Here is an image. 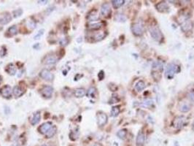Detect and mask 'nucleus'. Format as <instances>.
<instances>
[{"label": "nucleus", "instance_id": "obj_17", "mask_svg": "<svg viewBox=\"0 0 194 146\" xmlns=\"http://www.w3.org/2000/svg\"><path fill=\"white\" fill-rule=\"evenodd\" d=\"M40 121V112H36L32 115V116L30 118V122L31 125H36L38 124Z\"/></svg>", "mask_w": 194, "mask_h": 146}, {"label": "nucleus", "instance_id": "obj_7", "mask_svg": "<svg viewBox=\"0 0 194 146\" xmlns=\"http://www.w3.org/2000/svg\"><path fill=\"white\" fill-rule=\"evenodd\" d=\"M40 76L42 79L45 80L46 81H52L54 78V75H53L48 69H42V70L40 72Z\"/></svg>", "mask_w": 194, "mask_h": 146}, {"label": "nucleus", "instance_id": "obj_33", "mask_svg": "<svg viewBox=\"0 0 194 146\" xmlns=\"http://www.w3.org/2000/svg\"><path fill=\"white\" fill-rule=\"evenodd\" d=\"M153 104V102L152 100H150V99H145V100L142 101L140 105H142V106L147 108V107H150Z\"/></svg>", "mask_w": 194, "mask_h": 146}, {"label": "nucleus", "instance_id": "obj_22", "mask_svg": "<svg viewBox=\"0 0 194 146\" xmlns=\"http://www.w3.org/2000/svg\"><path fill=\"white\" fill-rule=\"evenodd\" d=\"M145 87H146L145 83H144V81H142V80H139V81L136 83V85H135V89L139 92L143 91L144 89H145Z\"/></svg>", "mask_w": 194, "mask_h": 146}, {"label": "nucleus", "instance_id": "obj_19", "mask_svg": "<svg viewBox=\"0 0 194 146\" xmlns=\"http://www.w3.org/2000/svg\"><path fill=\"white\" fill-rule=\"evenodd\" d=\"M13 92V94L15 95L16 97H20V96H21L24 94L25 89H24L22 87H21V86H15Z\"/></svg>", "mask_w": 194, "mask_h": 146}, {"label": "nucleus", "instance_id": "obj_12", "mask_svg": "<svg viewBox=\"0 0 194 146\" xmlns=\"http://www.w3.org/2000/svg\"><path fill=\"white\" fill-rule=\"evenodd\" d=\"M12 18L9 13H4L0 15V24L2 25L8 24L11 21Z\"/></svg>", "mask_w": 194, "mask_h": 146}, {"label": "nucleus", "instance_id": "obj_3", "mask_svg": "<svg viewBox=\"0 0 194 146\" xmlns=\"http://www.w3.org/2000/svg\"><path fill=\"white\" fill-rule=\"evenodd\" d=\"M131 31L135 36H142L144 33V27L140 23H134L131 25Z\"/></svg>", "mask_w": 194, "mask_h": 146}, {"label": "nucleus", "instance_id": "obj_31", "mask_svg": "<svg viewBox=\"0 0 194 146\" xmlns=\"http://www.w3.org/2000/svg\"><path fill=\"white\" fill-rule=\"evenodd\" d=\"M126 134H127V131H126V129H121L117 133L118 137L120 139H121V140H124L126 138Z\"/></svg>", "mask_w": 194, "mask_h": 146}, {"label": "nucleus", "instance_id": "obj_38", "mask_svg": "<svg viewBox=\"0 0 194 146\" xmlns=\"http://www.w3.org/2000/svg\"><path fill=\"white\" fill-rule=\"evenodd\" d=\"M28 25L30 28L34 29L36 27V24L34 21H29L28 22Z\"/></svg>", "mask_w": 194, "mask_h": 146}, {"label": "nucleus", "instance_id": "obj_36", "mask_svg": "<svg viewBox=\"0 0 194 146\" xmlns=\"http://www.w3.org/2000/svg\"><path fill=\"white\" fill-rule=\"evenodd\" d=\"M43 33H44V30H43V29L39 31V32L37 33V34H36L35 37H34V39H35V40H38V39H40V37L42 36Z\"/></svg>", "mask_w": 194, "mask_h": 146}, {"label": "nucleus", "instance_id": "obj_27", "mask_svg": "<svg viewBox=\"0 0 194 146\" xmlns=\"http://www.w3.org/2000/svg\"><path fill=\"white\" fill-rule=\"evenodd\" d=\"M105 37V34H104V31H100V32L96 33L94 36H93V38L94 39L95 41H100V40H102L103 38H104Z\"/></svg>", "mask_w": 194, "mask_h": 146}, {"label": "nucleus", "instance_id": "obj_4", "mask_svg": "<svg viewBox=\"0 0 194 146\" xmlns=\"http://www.w3.org/2000/svg\"><path fill=\"white\" fill-rule=\"evenodd\" d=\"M54 89L50 86H45L40 91L42 96L46 99H50L52 96Z\"/></svg>", "mask_w": 194, "mask_h": 146}, {"label": "nucleus", "instance_id": "obj_8", "mask_svg": "<svg viewBox=\"0 0 194 146\" xmlns=\"http://www.w3.org/2000/svg\"><path fill=\"white\" fill-rule=\"evenodd\" d=\"M96 118H97V123L99 126H102L105 125L107 122V115H106L104 112H99L97 113L96 115Z\"/></svg>", "mask_w": 194, "mask_h": 146}, {"label": "nucleus", "instance_id": "obj_26", "mask_svg": "<svg viewBox=\"0 0 194 146\" xmlns=\"http://www.w3.org/2000/svg\"><path fill=\"white\" fill-rule=\"evenodd\" d=\"M124 3V0H113V1H112V4H113V6L115 9L120 8Z\"/></svg>", "mask_w": 194, "mask_h": 146}, {"label": "nucleus", "instance_id": "obj_6", "mask_svg": "<svg viewBox=\"0 0 194 146\" xmlns=\"http://www.w3.org/2000/svg\"><path fill=\"white\" fill-rule=\"evenodd\" d=\"M180 27L182 31L188 32V31H190L192 29L193 27V24L190 19H187L180 23Z\"/></svg>", "mask_w": 194, "mask_h": 146}, {"label": "nucleus", "instance_id": "obj_29", "mask_svg": "<svg viewBox=\"0 0 194 146\" xmlns=\"http://www.w3.org/2000/svg\"><path fill=\"white\" fill-rule=\"evenodd\" d=\"M115 20L119 22H125L126 21V17L122 13H117L115 16Z\"/></svg>", "mask_w": 194, "mask_h": 146}, {"label": "nucleus", "instance_id": "obj_16", "mask_svg": "<svg viewBox=\"0 0 194 146\" xmlns=\"http://www.w3.org/2000/svg\"><path fill=\"white\" fill-rule=\"evenodd\" d=\"M145 142V135L143 132L140 131L136 137V143L137 146H143Z\"/></svg>", "mask_w": 194, "mask_h": 146}, {"label": "nucleus", "instance_id": "obj_15", "mask_svg": "<svg viewBox=\"0 0 194 146\" xmlns=\"http://www.w3.org/2000/svg\"><path fill=\"white\" fill-rule=\"evenodd\" d=\"M191 105L186 102H180L178 105V108H179V111L182 112H186L191 110Z\"/></svg>", "mask_w": 194, "mask_h": 146}, {"label": "nucleus", "instance_id": "obj_20", "mask_svg": "<svg viewBox=\"0 0 194 146\" xmlns=\"http://www.w3.org/2000/svg\"><path fill=\"white\" fill-rule=\"evenodd\" d=\"M153 69L154 71H156L155 72H160L163 70V64L161 63L159 61H155L154 63L153 64Z\"/></svg>", "mask_w": 194, "mask_h": 146}, {"label": "nucleus", "instance_id": "obj_39", "mask_svg": "<svg viewBox=\"0 0 194 146\" xmlns=\"http://www.w3.org/2000/svg\"><path fill=\"white\" fill-rule=\"evenodd\" d=\"M99 80H103V78H104V73L103 71H101V72L99 73Z\"/></svg>", "mask_w": 194, "mask_h": 146}, {"label": "nucleus", "instance_id": "obj_40", "mask_svg": "<svg viewBox=\"0 0 194 146\" xmlns=\"http://www.w3.org/2000/svg\"><path fill=\"white\" fill-rule=\"evenodd\" d=\"M192 128H193V130H194V121H193V124H192Z\"/></svg>", "mask_w": 194, "mask_h": 146}, {"label": "nucleus", "instance_id": "obj_35", "mask_svg": "<svg viewBox=\"0 0 194 146\" xmlns=\"http://www.w3.org/2000/svg\"><path fill=\"white\" fill-rule=\"evenodd\" d=\"M22 13H23L22 10H21V9H19V10H17L14 11V12H13V14H14V17H15V18H16V17H18V16H20V15H21V14H22Z\"/></svg>", "mask_w": 194, "mask_h": 146}, {"label": "nucleus", "instance_id": "obj_24", "mask_svg": "<svg viewBox=\"0 0 194 146\" xmlns=\"http://www.w3.org/2000/svg\"><path fill=\"white\" fill-rule=\"evenodd\" d=\"M86 94V90L83 88H79V89H77L74 92V95H75L76 97L77 98H80L83 97V96H85Z\"/></svg>", "mask_w": 194, "mask_h": 146}, {"label": "nucleus", "instance_id": "obj_13", "mask_svg": "<svg viewBox=\"0 0 194 146\" xmlns=\"http://www.w3.org/2000/svg\"><path fill=\"white\" fill-rule=\"evenodd\" d=\"M111 13V9L108 3H104L102 5L101 8V14L104 17H108Z\"/></svg>", "mask_w": 194, "mask_h": 146}, {"label": "nucleus", "instance_id": "obj_18", "mask_svg": "<svg viewBox=\"0 0 194 146\" xmlns=\"http://www.w3.org/2000/svg\"><path fill=\"white\" fill-rule=\"evenodd\" d=\"M87 18L89 21H97L99 19V15L97 13V11L95 10L90 11L88 13V15Z\"/></svg>", "mask_w": 194, "mask_h": 146}, {"label": "nucleus", "instance_id": "obj_1", "mask_svg": "<svg viewBox=\"0 0 194 146\" xmlns=\"http://www.w3.org/2000/svg\"><path fill=\"white\" fill-rule=\"evenodd\" d=\"M149 31L151 35L152 38L154 39L157 42H161L163 40V36L161 31L160 30L159 27L157 25L152 24L149 27Z\"/></svg>", "mask_w": 194, "mask_h": 146}, {"label": "nucleus", "instance_id": "obj_21", "mask_svg": "<svg viewBox=\"0 0 194 146\" xmlns=\"http://www.w3.org/2000/svg\"><path fill=\"white\" fill-rule=\"evenodd\" d=\"M5 71H6L9 75H13L15 74V72H16V67H15V66H14V64H8V66H7Z\"/></svg>", "mask_w": 194, "mask_h": 146}, {"label": "nucleus", "instance_id": "obj_34", "mask_svg": "<svg viewBox=\"0 0 194 146\" xmlns=\"http://www.w3.org/2000/svg\"><path fill=\"white\" fill-rule=\"evenodd\" d=\"M188 98H189L190 100L192 102H194V90L189 92V93L188 94Z\"/></svg>", "mask_w": 194, "mask_h": 146}, {"label": "nucleus", "instance_id": "obj_37", "mask_svg": "<svg viewBox=\"0 0 194 146\" xmlns=\"http://www.w3.org/2000/svg\"><path fill=\"white\" fill-rule=\"evenodd\" d=\"M68 42H69V40H67V38H63L60 40L59 43L61 45H66L68 44Z\"/></svg>", "mask_w": 194, "mask_h": 146}, {"label": "nucleus", "instance_id": "obj_44", "mask_svg": "<svg viewBox=\"0 0 194 146\" xmlns=\"http://www.w3.org/2000/svg\"><path fill=\"white\" fill-rule=\"evenodd\" d=\"M93 146H99V145H93Z\"/></svg>", "mask_w": 194, "mask_h": 146}, {"label": "nucleus", "instance_id": "obj_42", "mask_svg": "<svg viewBox=\"0 0 194 146\" xmlns=\"http://www.w3.org/2000/svg\"><path fill=\"white\" fill-rule=\"evenodd\" d=\"M11 146H18V145H11Z\"/></svg>", "mask_w": 194, "mask_h": 146}, {"label": "nucleus", "instance_id": "obj_14", "mask_svg": "<svg viewBox=\"0 0 194 146\" xmlns=\"http://www.w3.org/2000/svg\"><path fill=\"white\" fill-rule=\"evenodd\" d=\"M56 57L54 55H48L45 56L43 60V63L46 65H54L56 63Z\"/></svg>", "mask_w": 194, "mask_h": 146}, {"label": "nucleus", "instance_id": "obj_23", "mask_svg": "<svg viewBox=\"0 0 194 146\" xmlns=\"http://www.w3.org/2000/svg\"><path fill=\"white\" fill-rule=\"evenodd\" d=\"M18 32V29H17V27L15 26H13V27H10L8 29V30L7 31V36L8 37H12V36L15 35Z\"/></svg>", "mask_w": 194, "mask_h": 146}, {"label": "nucleus", "instance_id": "obj_2", "mask_svg": "<svg viewBox=\"0 0 194 146\" xmlns=\"http://www.w3.org/2000/svg\"><path fill=\"white\" fill-rule=\"evenodd\" d=\"M179 71H180V68L178 65L175 63H169L166 68L165 75L168 79H172L177 73L179 72Z\"/></svg>", "mask_w": 194, "mask_h": 146}, {"label": "nucleus", "instance_id": "obj_32", "mask_svg": "<svg viewBox=\"0 0 194 146\" xmlns=\"http://www.w3.org/2000/svg\"><path fill=\"white\" fill-rule=\"evenodd\" d=\"M120 113V109L118 107H113L111 110V115L113 117H116Z\"/></svg>", "mask_w": 194, "mask_h": 146}, {"label": "nucleus", "instance_id": "obj_30", "mask_svg": "<svg viewBox=\"0 0 194 146\" xmlns=\"http://www.w3.org/2000/svg\"><path fill=\"white\" fill-rule=\"evenodd\" d=\"M96 93V89H95L94 87H90V89L88 90L87 96H88V97H91V98L95 97Z\"/></svg>", "mask_w": 194, "mask_h": 146}, {"label": "nucleus", "instance_id": "obj_9", "mask_svg": "<svg viewBox=\"0 0 194 146\" xmlns=\"http://www.w3.org/2000/svg\"><path fill=\"white\" fill-rule=\"evenodd\" d=\"M0 94L2 95L3 97L7 98V99H9L11 97V95H12V89L10 86H5L0 89Z\"/></svg>", "mask_w": 194, "mask_h": 146}, {"label": "nucleus", "instance_id": "obj_5", "mask_svg": "<svg viewBox=\"0 0 194 146\" xmlns=\"http://www.w3.org/2000/svg\"><path fill=\"white\" fill-rule=\"evenodd\" d=\"M185 118L184 116H177L174 119L172 125L175 129H181L185 124Z\"/></svg>", "mask_w": 194, "mask_h": 146}, {"label": "nucleus", "instance_id": "obj_28", "mask_svg": "<svg viewBox=\"0 0 194 146\" xmlns=\"http://www.w3.org/2000/svg\"><path fill=\"white\" fill-rule=\"evenodd\" d=\"M56 130H57L56 126H53L52 128L50 129V131L45 134L46 137H47V138H51V137H54V136L56 134Z\"/></svg>", "mask_w": 194, "mask_h": 146}, {"label": "nucleus", "instance_id": "obj_25", "mask_svg": "<svg viewBox=\"0 0 194 146\" xmlns=\"http://www.w3.org/2000/svg\"><path fill=\"white\" fill-rule=\"evenodd\" d=\"M102 22H97V23H93V24H90L88 25V29H93V30H97L101 28L103 26Z\"/></svg>", "mask_w": 194, "mask_h": 146}, {"label": "nucleus", "instance_id": "obj_10", "mask_svg": "<svg viewBox=\"0 0 194 146\" xmlns=\"http://www.w3.org/2000/svg\"><path fill=\"white\" fill-rule=\"evenodd\" d=\"M52 126H53L52 123L46 122V123H45V124H42V125L39 127L38 129L41 134H43L45 135V134L50 131V129L52 128Z\"/></svg>", "mask_w": 194, "mask_h": 146}, {"label": "nucleus", "instance_id": "obj_41", "mask_svg": "<svg viewBox=\"0 0 194 146\" xmlns=\"http://www.w3.org/2000/svg\"><path fill=\"white\" fill-rule=\"evenodd\" d=\"M2 83V77H1V75H0V83Z\"/></svg>", "mask_w": 194, "mask_h": 146}, {"label": "nucleus", "instance_id": "obj_11", "mask_svg": "<svg viewBox=\"0 0 194 146\" xmlns=\"http://www.w3.org/2000/svg\"><path fill=\"white\" fill-rule=\"evenodd\" d=\"M156 8L157 10L160 13H166L168 12L169 10V6L166 2H161L158 3L156 5Z\"/></svg>", "mask_w": 194, "mask_h": 146}, {"label": "nucleus", "instance_id": "obj_43", "mask_svg": "<svg viewBox=\"0 0 194 146\" xmlns=\"http://www.w3.org/2000/svg\"><path fill=\"white\" fill-rule=\"evenodd\" d=\"M42 146H47V145H42Z\"/></svg>", "mask_w": 194, "mask_h": 146}]
</instances>
